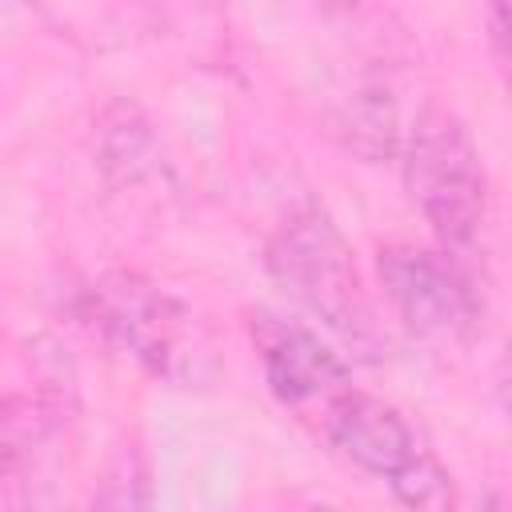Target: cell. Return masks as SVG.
I'll return each instance as SVG.
<instances>
[{"mask_svg": "<svg viewBox=\"0 0 512 512\" xmlns=\"http://www.w3.org/2000/svg\"><path fill=\"white\" fill-rule=\"evenodd\" d=\"M80 316L116 352L172 388H208L220 376V348L208 320L140 272L96 276L80 292Z\"/></svg>", "mask_w": 512, "mask_h": 512, "instance_id": "6da1fadb", "label": "cell"}, {"mask_svg": "<svg viewBox=\"0 0 512 512\" xmlns=\"http://www.w3.org/2000/svg\"><path fill=\"white\" fill-rule=\"evenodd\" d=\"M404 188L440 236L444 252H464L488 220V172L468 128L448 108H424L404 140Z\"/></svg>", "mask_w": 512, "mask_h": 512, "instance_id": "277c9868", "label": "cell"}, {"mask_svg": "<svg viewBox=\"0 0 512 512\" xmlns=\"http://www.w3.org/2000/svg\"><path fill=\"white\" fill-rule=\"evenodd\" d=\"M92 512H152V468L140 440H120L100 468Z\"/></svg>", "mask_w": 512, "mask_h": 512, "instance_id": "52a82bcc", "label": "cell"}, {"mask_svg": "<svg viewBox=\"0 0 512 512\" xmlns=\"http://www.w3.org/2000/svg\"><path fill=\"white\" fill-rule=\"evenodd\" d=\"M324 436L332 448L384 480L404 512H456V480L436 452L416 436L400 408L368 392H336L324 404Z\"/></svg>", "mask_w": 512, "mask_h": 512, "instance_id": "3957f363", "label": "cell"}, {"mask_svg": "<svg viewBox=\"0 0 512 512\" xmlns=\"http://www.w3.org/2000/svg\"><path fill=\"white\" fill-rule=\"evenodd\" d=\"M264 268L296 304H304L328 332H336L356 360L384 356L388 340L360 284L352 248L324 208L304 204L288 212L264 248Z\"/></svg>", "mask_w": 512, "mask_h": 512, "instance_id": "7a4b0ae2", "label": "cell"}, {"mask_svg": "<svg viewBox=\"0 0 512 512\" xmlns=\"http://www.w3.org/2000/svg\"><path fill=\"white\" fill-rule=\"evenodd\" d=\"M312 512H336V508H312Z\"/></svg>", "mask_w": 512, "mask_h": 512, "instance_id": "ba28073f", "label": "cell"}, {"mask_svg": "<svg viewBox=\"0 0 512 512\" xmlns=\"http://www.w3.org/2000/svg\"><path fill=\"white\" fill-rule=\"evenodd\" d=\"M256 352L264 364V380L280 404H308V400H332L348 388V364L304 324L280 320V316H256L252 320Z\"/></svg>", "mask_w": 512, "mask_h": 512, "instance_id": "8992f818", "label": "cell"}, {"mask_svg": "<svg viewBox=\"0 0 512 512\" xmlns=\"http://www.w3.org/2000/svg\"><path fill=\"white\" fill-rule=\"evenodd\" d=\"M388 304L400 324L428 344H468L480 332V292L472 276L440 248L392 244L376 260Z\"/></svg>", "mask_w": 512, "mask_h": 512, "instance_id": "5b68a950", "label": "cell"}]
</instances>
